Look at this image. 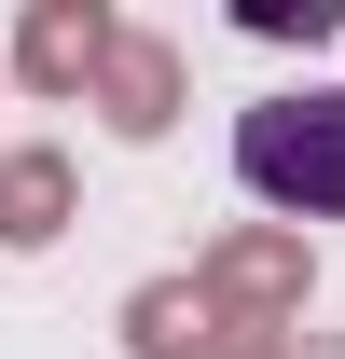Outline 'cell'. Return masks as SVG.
Listing matches in <instances>:
<instances>
[{
	"label": "cell",
	"instance_id": "6da1fadb",
	"mask_svg": "<svg viewBox=\"0 0 345 359\" xmlns=\"http://www.w3.org/2000/svg\"><path fill=\"white\" fill-rule=\"evenodd\" d=\"M235 180H249L276 222H345V83L235 111Z\"/></svg>",
	"mask_w": 345,
	"mask_h": 359
},
{
	"label": "cell",
	"instance_id": "7a4b0ae2",
	"mask_svg": "<svg viewBox=\"0 0 345 359\" xmlns=\"http://www.w3.org/2000/svg\"><path fill=\"white\" fill-rule=\"evenodd\" d=\"M208 304L235 318V346H249V332H290V318H318V263H304V222H235L208 249Z\"/></svg>",
	"mask_w": 345,
	"mask_h": 359
},
{
	"label": "cell",
	"instance_id": "3957f363",
	"mask_svg": "<svg viewBox=\"0 0 345 359\" xmlns=\"http://www.w3.org/2000/svg\"><path fill=\"white\" fill-rule=\"evenodd\" d=\"M111 42H125L111 0H28V14H14V83L28 97H97Z\"/></svg>",
	"mask_w": 345,
	"mask_h": 359
},
{
	"label": "cell",
	"instance_id": "277c9868",
	"mask_svg": "<svg viewBox=\"0 0 345 359\" xmlns=\"http://www.w3.org/2000/svg\"><path fill=\"white\" fill-rule=\"evenodd\" d=\"M97 125L125 138V152H152V138L180 125V42L166 28H125V42H111V69H97V97H83Z\"/></svg>",
	"mask_w": 345,
	"mask_h": 359
},
{
	"label": "cell",
	"instance_id": "5b68a950",
	"mask_svg": "<svg viewBox=\"0 0 345 359\" xmlns=\"http://www.w3.org/2000/svg\"><path fill=\"white\" fill-rule=\"evenodd\" d=\"M111 332H125V359H235V318L208 304V276H138Z\"/></svg>",
	"mask_w": 345,
	"mask_h": 359
},
{
	"label": "cell",
	"instance_id": "8992f818",
	"mask_svg": "<svg viewBox=\"0 0 345 359\" xmlns=\"http://www.w3.org/2000/svg\"><path fill=\"white\" fill-rule=\"evenodd\" d=\"M69 222H83V166H69L55 138H14V152H0V249L28 263V249H55Z\"/></svg>",
	"mask_w": 345,
	"mask_h": 359
},
{
	"label": "cell",
	"instance_id": "52a82bcc",
	"mask_svg": "<svg viewBox=\"0 0 345 359\" xmlns=\"http://www.w3.org/2000/svg\"><path fill=\"white\" fill-rule=\"evenodd\" d=\"M235 28H249V42H332V28H345V0H249Z\"/></svg>",
	"mask_w": 345,
	"mask_h": 359
},
{
	"label": "cell",
	"instance_id": "ba28073f",
	"mask_svg": "<svg viewBox=\"0 0 345 359\" xmlns=\"http://www.w3.org/2000/svg\"><path fill=\"white\" fill-rule=\"evenodd\" d=\"M235 359H345V346H332V332H318V318H290V332H249V346H235Z\"/></svg>",
	"mask_w": 345,
	"mask_h": 359
},
{
	"label": "cell",
	"instance_id": "9c48e42d",
	"mask_svg": "<svg viewBox=\"0 0 345 359\" xmlns=\"http://www.w3.org/2000/svg\"><path fill=\"white\" fill-rule=\"evenodd\" d=\"M0 83H14V42H0Z\"/></svg>",
	"mask_w": 345,
	"mask_h": 359
}]
</instances>
